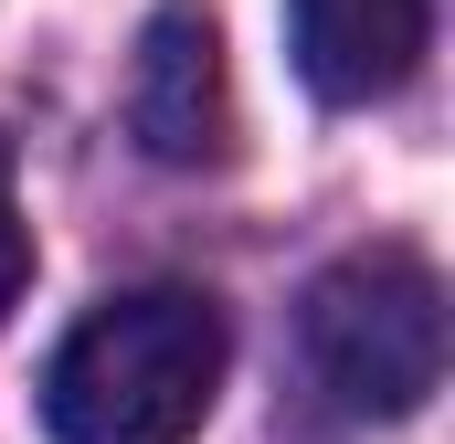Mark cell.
Segmentation results:
<instances>
[{
  "label": "cell",
  "instance_id": "cell-1",
  "mask_svg": "<svg viewBox=\"0 0 455 444\" xmlns=\"http://www.w3.org/2000/svg\"><path fill=\"white\" fill-rule=\"evenodd\" d=\"M223 392V307L191 286H127L85 307L43 370L53 444H191Z\"/></svg>",
  "mask_w": 455,
  "mask_h": 444
},
{
  "label": "cell",
  "instance_id": "cell-2",
  "mask_svg": "<svg viewBox=\"0 0 455 444\" xmlns=\"http://www.w3.org/2000/svg\"><path fill=\"white\" fill-rule=\"evenodd\" d=\"M297 349H307V381L349 424L424 413V392L445 381V286H435V265L413 243L339 254L297 307Z\"/></svg>",
  "mask_w": 455,
  "mask_h": 444
},
{
  "label": "cell",
  "instance_id": "cell-3",
  "mask_svg": "<svg viewBox=\"0 0 455 444\" xmlns=\"http://www.w3.org/2000/svg\"><path fill=\"white\" fill-rule=\"evenodd\" d=\"M127 127L170 170L223 159V127H233V107H223V32H212L202 0H159L148 11L138 64H127Z\"/></svg>",
  "mask_w": 455,
  "mask_h": 444
},
{
  "label": "cell",
  "instance_id": "cell-4",
  "mask_svg": "<svg viewBox=\"0 0 455 444\" xmlns=\"http://www.w3.org/2000/svg\"><path fill=\"white\" fill-rule=\"evenodd\" d=\"M286 32H297V64L329 107H371L424 64L435 0H286Z\"/></svg>",
  "mask_w": 455,
  "mask_h": 444
},
{
  "label": "cell",
  "instance_id": "cell-5",
  "mask_svg": "<svg viewBox=\"0 0 455 444\" xmlns=\"http://www.w3.org/2000/svg\"><path fill=\"white\" fill-rule=\"evenodd\" d=\"M21 275H32V233H21V202H11V148H0V318H11Z\"/></svg>",
  "mask_w": 455,
  "mask_h": 444
}]
</instances>
